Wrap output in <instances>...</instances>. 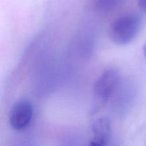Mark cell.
<instances>
[{
	"label": "cell",
	"mask_w": 146,
	"mask_h": 146,
	"mask_svg": "<svg viewBox=\"0 0 146 146\" xmlns=\"http://www.w3.org/2000/svg\"><path fill=\"white\" fill-rule=\"evenodd\" d=\"M144 24L139 14H129L119 17L110 27V39L117 45H126L136 38Z\"/></svg>",
	"instance_id": "6da1fadb"
},
{
	"label": "cell",
	"mask_w": 146,
	"mask_h": 146,
	"mask_svg": "<svg viewBox=\"0 0 146 146\" xmlns=\"http://www.w3.org/2000/svg\"><path fill=\"white\" fill-rule=\"evenodd\" d=\"M120 83V74L116 68L105 70L96 81L94 96L96 103L102 105L108 102L116 91Z\"/></svg>",
	"instance_id": "7a4b0ae2"
},
{
	"label": "cell",
	"mask_w": 146,
	"mask_h": 146,
	"mask_svg": "<svg viewBox=\"0 0 146 146\" xmlns=\"http://www.w3.org/2000/svg\"><path fill=\"white\" fill-rule=\"evenodd\" d=\"M34 114L33 106L27 100H20L11 107L9 115V123L11 128L21 131L30 125Z\"/></svg>",
	"instance_id": "3957f363"
},
{
	"label": "cell",
	"mask_w": 146,
	"mask_h": 146,
	"mask_svg": "<svg viewBox=\"0 0 146 146\" xmlns=\"http://www.w3.org/2000/svg\"><path fill=\"white\" fill-rule=\"evenodd\" d=\"M124 0H92L96 9L104 12L111 11L118 7Z\"/></svg>",
	"instance_id": "277c9868"
},
{
	"label": "cell",
	"mask_w": 146,
	"mask_h": 146,
	"mask_svg": "<svg viewBox=\"0 0 146 146\" xmlns=\"http://www.w3.org/2000/svg\"><path fill=\"white\" fill-rule=\"evenodd\" d=\"M138 6L141 11L146 13V0H138Z\"/></svg>",
	"instance_id": "5b68a950"
},
{
	"label": "cell",
	"mask_w": 146,
	"mask_h": 146,
	"mask_svg": "<svg viewBox=\"0 0 146 146\" xmlns=\"http://www.w3.org/2000/svg\"><path fill=\"white\" fill-rule=\"evenodd\" d=\"M143 55L145 58L146 59V40L143 44Z\"/></svg>",
	"instance_id": "8992f818"
}]
</instances>
